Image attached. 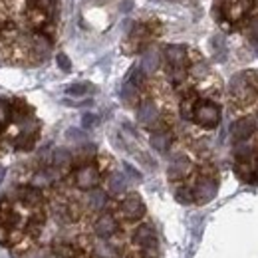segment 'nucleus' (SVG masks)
Returning a JSON list of instances; mask_svg holds the SVG:
<instances>
[{
    "mask_svg": "<svg viewBox=\"0 0 258 258\" xmlns=\"http://www.w3.org/2000/svg\"><path fill=\"white\" fill-rule=\"evenodd\" d=\"M96 2H107V0H96Z\"/></svg>",
    "mask_w": 258,
    "mask_h": 258,
    "instance_id": "40",
    "label": "nucleus"
},
{
    "mask_svg": "<svg viewBox=\"0 0 258 258\" xmlns=\"http://www.w3.org/2000/svg\"><path fill=\"white\" fill-rule=\"evenodd\" d=\"M159 64H161V56H159L157 50H147V52L143 54V58H141V70H143L145 74L157 72V70H159Z\"/></svg>",
    "mask_w": 258,
    "mask_h": 258,
    "instance_id": "18",
    "label": "nucleus"
},
{
    "mask_svg": "<svg viewBox=\"0 0 258 258\" xmlns=\"http://www.w3.org/2000/svg\"><path fill=\"white\" fill-rule=\"evenodd\" d=\"M56 62H58L62 72H70V70H72V62H70V58L66 56L64 52H60V54L56 56Z\"/></svg>",
    "mask_w": 258,
    "mask_h": 258,
    "instance_id": "28",
    "label": "nucleus"
},
{
    "mask_svg": "<svg viewBox=\"0 0 258 258\" xmlns=\"http://www.w3.org/2000/svg\"><path fill=\"white\" fill-rule=\"evenodd\" d=\"M191 72H193L197 78H205V76L209 74V66L203 64V62H199V64H195L193 68H191Z\"/></svg>",
    "mask_w": 258,
    "mask_h": 258,
    "instance_id": "32",
    "label": "nucleus"
},
{
    "mask_svg": "<svg viewBox=\"0 0 258 258\" xmlns=\"http://www.w3.org/2000/svg\"><path fill=\"white\" fill-rule=\"evenodd\" d=\"M119 217L125 221H139L145 217V205L139 195H127L119 203Z\"/></svg>",
    "mask_w": 258,
    "mask_h": 258,
    "instance_id": "7",
    "label": "nucleus"
},
{
    "mask_svg": "<svg viewBox=\"0 0 258 258\" xmlns=\"http://www.w3.org/2000/svg\"><path fill=\"white\" fill-rule=\"evenodd\" d=\"M34 187H38V189H42V187H48V185H52L54 183V177H52V173L50 171H40L36 177H34Z\"/></svg>",
    "mask_w": 258,
    "mask_h": 258,
    "instance_id": "25",
    "label": "nucleus"
},
{
    "mask_svg": "<svg viewBox=\"0 0 258 258\" xmlns=\"http://www.w3.org/2000/svg\"><path fill=\"white\" fill-rule=\"evenodd\" d=\"M165 60H167V66H185V62H187V48L179 46V44L167 46L165 48Z\"/></svg>",
    "mask_w": 258,
    "mask_h": 258,
    "instance_id": "12",
    "label": "nucleus"
},
{
    "mask_svg": "<svg viewBox=\"0 0 258 258\" xmlns=\"http://www.w3.org/2000/svg\"><path fill=\"white\" fill-rule=\"evenodd\" d=\"M34 141H36V131H24L18 141H16V149H22V151H28L34 147Z\"/></svg>",
    "mask_w": 258,
    "mask_h": 258,
    "instance_id": "22",
    "label": "nucleus"
},
{
    "mask_svg": "<svg viewBox=\"0 0 258 258\" xmlns=\"http://www.w3.org/2000/svg\"><path fill=\"white\" fill-rule=\"evenodd\" d=\"M94 252L101 258H113L115 256V248H113L107 240H103V238H99L96 244H94Z\"/></svg>",
    "mask_w": 258,
    "mask_h": 258,
    "instance_id": "21",
    "label": "nucleus"
},
{
    "mask_svg": "<svg viewBox=\"0 0 258 258\" xmlns=\"http://www.w3.org/2000/svg\"><path fill=\"white\" fill-rule=\"evenodd\" d=\"M191 171H193L191 159L187 155H177V157H173V161L169 163L167 175H169L171 181H183Z\"/></svg>",
    "mask_w": 258,
    "mask_h": 258,
    "instance_id": "9",
    "label": "nucleus"
},
{
    "mask_svg": "<svg viewBox=\"0 0 258 258\" xmlns=\"http://www.w3.org/2000/svg\"><path fill=\"white\" fill-rule=\"evenodd\" d=\"M18 199L26 205V207H38V205H42V201H44V197L40 193V189L38 187H20L18 189Z\"/></svg>",
    "mask_w": 258,
    "mask_h": 258,
    "instance_id": "15",
    "label": "nucleus"
},
{
    "mask_svg": "<svg viewBox=\"0 0 258 258\" xmlns=\"http://www.w3.org/2000/svg\"><path fill=\"white\" fill-rule=\"evenodd\" d=\"M66 137H68L70 141H78V143L86 141V135H84V131H80V129H74V127L66 131Z\"/></svg>",
    "mask_w": 258,
    "mask_h": 258,
    "instance_id": "27",
    "label": "nucleus"
},
{
    "mask_svg": "<svg viewBox=\"0 0 258 258\" xmlns=\"http://www.w3.org/2000/svg\"><path fill=\"white\" fill-rule=\"evenodd\" d=\"M52 252L58 254V256H62V258H84V252H82L80 248H76V246H72V244H68V242L54 244Z\"/></svg>",
    "mask_w": 258,
    "mask_h": 258,
    "instance_id": "19",
    "label": "nucleus"
},
{
    "mask_svg": "<svg viewBox=\"0 0 258 258\" xmlns=\"http://www.w3.org/2000/svg\"><path fill=\"white\" fill-rule=\"evenodd\" d=\"M123 167H125V171H127V173H129V177H133L135 181H141V175H139V173H137V171H135V169H133L131 165H127V163H125Z\"/></svg>",
    "mask_w": 258,
    "mask_h": 258,
    "instance_id": "36",
    "label": "nucleus"
},
{
    "mask_svg": "<svg viewBox=\"0 0 258 258\" xmlns=\"http://www.w3.org/2000/svg\"><path fill=\"white\" fill-rule=\"evenodd\" d=\"M137 86H133L131 82H127L123 88H121V99L127 103V105H133L135 101H137Z\"/></svg>",
    "mask_w": 258,
    "mask_h": 258,
    "instance_id": "23",
    "label": "nucleus"
},
{
    "mask_svg": "<svg viewBox=\"0 0 258 258\" xmlns=\"http://www.w3.org/2000/svg\"><path fill=\"white\" fill-rule=\"evenodd\" d=\"M217 191H219V181H217V177H215L213 173H203V175L197 179V183H195V187H193L195 203L205 205V203L213 201Z\"/></svg>",
    "mask_w": 258,
    "mask_h": 258,
    "instance_id": "5",
    "label": "nucleus"
},
{
    "mask_svg": "<svg viewBox=\"0 0 258 258\" xmlns=\"http://www.w3.org/2000/svg\"><path fill=\"white\" fill-rule=\"evenodd\" d=\"M191 121H195L203 129H215L221 123V107L213 99H199L197 97Z\"/></svg>",
    "mask_w": 258,
    "mask_h": 258,
    "instance_id": "2",
    "label": "nucleus"
},
{
    "mask_svg": "<svg viewBox=\"0 0 258 258\" xmlns=\"http://www.w3.org/2000/svg\"><path fill=\"white\" fill-rule=\"evenodd\" d=\"M131 6H133V2H131V0H125V2L121 4V10L127 12V10H131Z\"/></svg>",
    "mask_w": 258,
    "mask_h": 258,
    "instance_id": "38",
    "label": "nucleus"
},
{
    "mask_svg": "<svg viewBox=\"0 0 258 258\" xmlns=\"http://www.w3.org/2000/svg\"><path fill=\"white\" fill-rule=\"evenodd\" d=\"M258 131V123L254 115H242L238 117L232 125H230V135H232V143L234 141H250Z\"/></svg>",
    "mask_w": 258,
    "mask_h": 258,
    "instance_id": "6",
    "label": "nucleus"
},
{
    "mask_svg": "<svg viewBox=\"0 0 258 258\" xmlns=\"http://www.w3.org/2000/svg\"><path fill=\"white\" fill-rule=\"evenodd\" d=\"M88 90H90V86H86V84H74V86H70L66 92H68L70 96H86Z\"/></svg>",
    "mask_w": 258,
    "mask_h": 258,
    "instance_id": "26",
    "label": "nucleus"
},
{
    "mask_svg": "<svg viewBox=\"0 0 258 258\" xmlns=\"http://www.w3.org/2000/svg\"><path fill=\"white\" fill-rule=\"evenodd\" d=\"M52 2H54V0H30L32 8H36V10H42V12H48V10L52 8Z\"/></svg>",
    "mask_w": 258,
    "mask_h": 258,
    "instance_id": "29",
    "label": "nucleus"
},
{
    "mask_svg": "<svg viewBox=\"0 0 258 258\" xmlns=\"http://www.w3.org/2000/svg\"><path fill=\"white\" fill-rule=\"evenodd\" d=\"M248 76H250V82H252L254 90L258 92V70H252V72H248Z\"/></svg>",
    "mask_w": 258,
    "mask_h": 258,
    "instance_id": "37",
    "label": "nucleus"
},
{
    "mask_svg": "<svg viewBox=\"0 0 258 258\" xmlns=\"http://www.w3.org/2000/svg\"><path fill=\"white\" fill-rule=\"evenodd\" d=\"M149 143H151V147H153V149H157L159 153H167V151H169V147H171V143H173V137H171V133H169V131L159 129V131L151 133Z\"/></svg>",
    "mask_w": 258,
    "mask_h": 258,
    "instance_id": "14",
    "label": "nucleus"
},
{
    "mask_svg": "<svg viewBox=\"0 0 258 258\" xmlns=\"http://www.w3.org/2000/svg\"><path fill=\"white\" fill-rule=\"evenodd\" d=\"M254 0H226L225 12L230 20H242L250 14Z\"/></svg>",
    "mask_w": 258,
    "mask_h": 258,
    "instance_id": "11",
    "label": "nucleus"
},
{
    "mask_svg": "<svg viewBox=\"0 0 258 258\" xmlns=\"http://www.w3.org/2000/svg\"><path fill=\"white\" fill-rule=\"evenodd\" d=\"M10 119V107H8V103L6 101H2L0 99V125L2 123H6Z\"/></svg>",
    "mask_w": 258,
    "mask_h": 258,
    "instance_id": "31",
    "label": "nucleus"
},
{
    "mask_svg": "<svg viewBox=\"0 0 258 258\" xmlns=\"http://www.w3.org/2000/svg\"><path fill=\"white\" fill-rule=\"evenodd\" d=\"M228 94L230 97L238 103V107H246V105H252L258 99V92L254 90L252 82H250V76L248 72H240L236 74L230 84H228Z\"/></svg>",
    "mask_w": 258,
    "mask_h": 258,
    "instance_id": "1",
    "label": "nucleus"
},
{
    "mask_svg": "<svg viewBox=\"0 0 258 258\" xmlns=\"http://www.w3.org/2000/svg\"><path fill=\"white\" fill-rule=\"evenodd\" d=\"M4 177H6V169H4L2 165H0V183L4 181Z\"/></svg>",
    "mask_w": 258,
    "mask_h": 258,
    "instance_id": "39",
    "label": "nucleus"
},
{
    "mask_svg": "<svg viewBox=\"0 0 258 258\" xmlns=\"http://www.w3.org/2000/svg\"><path fill=\"white\" fill-rule=\"evenodd\" d=\"M30 46H32V52L40 58H48L50 52H52V40L44 34H34L32 40H30Z\"/></svg>",
    "mask_w": 258,
    "mask_h": 258,
    "instance_id": "13",
    "label": "nucleus"
},
{
    "mask_svg": "<svg viewBox=\"0 0 258 258\" xmlns=\"http://www.w3.org/2000/svg\"><path fill=\"white\" fill-rule=\"evenodd\" d=\"M52 163H54V167H58V169H66V167H70L72 165V153L64 149V147H60V149H56L54 153H52Z\"/></svg>",
    "mask_w": 258,
    "mask_h": 258,
    "instance_id": "20",
    "label": "nucleus"
},
{
    "mask_svg": "<svg viewBox=\"0 0 258 258\" xmlns=\"http://www.w3.org/2000/svg\"><path fill=\"white\" fill-rule=\"evenodd\" d=\"M119 230V225H117V219L109 213H101L94 223V232H96L97 238H103V240H109L111 236H115Z\"/></svg>",
    "mask_w": 258,
    "mask_h": 258,
    "instance_id": "8",
    "label": "nucleus"
},
{
    "mask_svg": "<svg viewBox=\"0 0 258 258\" xmlns=\"http://www.w3.org/2000/svg\"><path fill=\"white\" fill-rule=\"evenodd\" d=\"M8 234H10V226L0 225V244H6L8 242Z\"/></svg>",
    "mask_w": 258,
    "mask_h": 258,
    "instance_id": "35",
    "label": "nucleus"
},
{
    "mask_svg": "<svg viewBox=\"0 0 258 258\" xmlns=\"http://www.w3.org/2000/svg\"><path fill=\"white\" fill-rule=\"evenodd\" d=\"M175 199H177L181 205H193L195 203L193 189H189V187H177V189H175Z\"/></svg>",
    "mask_w": 258,
    "mask_h": 258,
    "instance_id": "24",
    "label": "nucleus"
},
{
    "mask_svg": "<svg viewBox=\"0 0 258 258\" xmlns=\"http://www.w3.org/2000/svg\"><path fill=\"white\" fill-rule=\"evenodd\" d=\"M137 121L145 127H157L159 125V107L153 101H143L137 109Z\"/></svg>",
    "mask_w": 258,
    "mask_h": 258,
    "instance_id": "10",
    "label": "nucleus"
},
{
    "mask_svg": "<svg viewBox=\"0 0 258 258\" xmlns=\"http://www.w3.org/2000/svg\"><path fill=\"white\" fill-rule=\"evenodd\" d=\"M127 189V179H125V175L123 173H117V171H113L109 177H107V191L109 195H121L123 191Z\"/></svg>",
    "mask_w": 258,
    "mask_h": 258,
    "instance_id": "17",
    "label": "nucleus"
},
{
    "mask_svg": "<svg viewBox=\"0 0 258 258\" xmlns=\"http://www.w3.org/2000/svg\"><path fill=\"white\" fill-rule=\"evenodd\" d=\"M133 244L141 250L143 258H157V234L151 225H139L131 236Z\"/></svg>",
    "mask_w": 258,
    "mask_h": 258,
    "instance_id": "3",
    "label": "nucleus"
},
{
    "mask_svg": "<svg viewBox=\"0 0 258 258\" xmlns=\"http://www.w3.org/2000/svg\"><path fill=\"white\" fill-rule=\"evenodd\" d=\"M82 125H84L86 129L96 127V125H97V115H94V113H84V117H82Z\"/></svg>",
    "mask_w": 258,
    "mask_h": 258,
    "instance_id": "30",
    "label": "nucleus"
},
{
    "mask_svg": "<svg viewBox=\"0 0 258 258\" xmlns=\"http://www.w3.org/2000/svg\"><path fill=\"white\" fill-rule=\"evenodd\" d=\"M99 181H101V173H99V167L94 165V163H84L74 173V185L80 191L96 189V187H99Z\"/></svg>",
    "mask_w": 258,
    "mask_h": 258,
    "instance_id": "4",
    "label": "nucleus"
},
{
    "mask_svg": "<svg viewBox=\"0 0 258 258\" xmlns=\"http://www.w3.org/2000/svg\"><path fill=\"white\" fill-rule=\"evenodd\" d=\"M86 203H88L90 211H94V213H99V211H103V209H105V205H107V193L96 187V189L88 191Z\"/></svg>",
    "mask_w": 258,
    "mask_h": 258,
    "instance_id": "16",
    "label": "nucleus"
},
{
    "mask_svg": "<svg viewBox=\"0 0 258 258\" xmlns=\"http://www.w3.org/2000/svg\"><path fill=\"white\" fill-rule=\"evenodd\" d=\"M211 46H213V50H215V52H219V50H221V54H225V40H223L221 36H215V38L211 40Z\"/></svg>",
    "mask_w": 258,
    "mask_h": 258,
    "instance_id": "34",
    "label": "nucleus"
},
{
    "mask_svg": "<svg viewBox=\"0 0 258 258\" xmlns=\"http://www.w3.org/2000/svg\"><path fill=\"white\" fill-rule=\"evenodd\" d=\"M256 123H258V115H256Z\"/></svg>",
    "mask_w": 258,
    "mask_h": 258,
    "instance_id": "41",
    "label": "nucleus"
},
{
    "mask_svg": "<svg viewBox=\"0 0 258 258\" xmlns=\"http://www.w3.org/2000/svg\"><path fill=\"white\" fill-rule=\"evenodd\" d=\"M248 36L252 42H258V18H252L248 22Z\"/></svg>",
    "mask_w": 258,
    "mask_h": 258,
    "instance_id": "33",
    "label": "nucleus"
}]
</instances>
